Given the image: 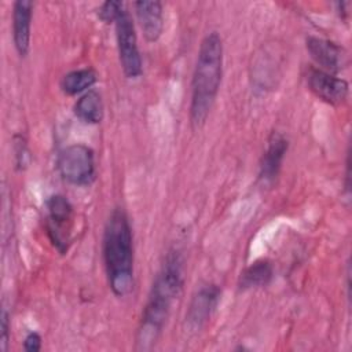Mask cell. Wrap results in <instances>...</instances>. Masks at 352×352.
<instances>
[{
    "label": "cell",
    "mask_w": 352,
    "mask_h": 352,
    "mask_svg": "<svg viewBox=\"0 0 352 352\" xmlns=\"http://www.w3.org/2000/svg\"><path fill=\"white\" fill-rule=\"evenodd\" d=\"M183 274V254L179 249L173 248L166 253L164 264L154 279L147 302L143 308L136 333L138 349H150L157 342L169 318L172 304L182 292L184 278Z\"/></svg>",
    "instance_id": "6da1fadb"
},
{
    "label": "cell",
    "mask_w": 352,
    "mask_h": 352,
    "mask_svg": "<svg viewBox=\"0 0 352 352\" xmlns=\"http://www.w3.org/2000/svg\"><path fill=\"white\" fill-rule=\"evenodd\" d=\"M223 78V41L217 32L208 33L198 50L191 81L190 124L201 129L217 98Z\"/></svg>",
    "instance_id": "7a4b0ae2"
},
{
    "label": "cell",
    "mask_w": 352,
    "mask_h": 352,
    "mask_svg": "<svg viewBox=\"0 0 352 352\" xmlns=\"http://www.w3.org/2000/svg\"><path fill=\"white\" fill-rule=\"evenodd\" d=\"M102 253L109 287L117 297L133 290V236L126 213L114 209L104 226Z\"/></svg>",
    "instance_id": "3957f363"
},
{
    "label": "cell",
    "mask_w": 352,
    "mask_h": 352,
    "mask_svg": "<svg viewBox=\"0 0 352 352\" xmlns=\"http://www.w3.org/2000/svg\"><path fill=\"white\" fill-rule=\"evenodd\" d=\"M56 168L63 180L73 186H88L96 175L95 153L82 143L65 147L56 160Z\"/></svg>",
    "instance_id": "277c9868"
},
{
    "label": "cell",
    "mask_w": 352,
    "mask_h": 352,
    "mask_svg": "<svg viewBox=\"0 0 352 352\" xmlns=\"http://www.w3.org/2000/svg\"><path fill=\"white\" fill-rule=\"evenodd\" d=\"M120 63L126 78H138L143 73V62L138 45V36L131 14L124 10L114 22Z\"/></svg>",
    "instance_id": "5b68a950"
},
{
    "label": "cell",
    "mask_w": 352,
    "mask_h": 352,
    "mask_svg": "<svg viewBox=\"0 0 352 352\" xmlns=\"http://www.w3.org/2000/svg\"><path fill=\"white\" fill-rule=\"evenodd\" d=\"M47 234L55 249L65 254L70 245V232L73 223V206L69 199L60 194L51 195L47 202Z\"/></svg>",
    "instance_id": "8992f818"
},
{
    "label": "cell",
    "mask_w": 352,
    "mask_h": 352,
    "mask_svg": "<svg viewBox=\"0 0 352 352\" xmlns=\"http://www.w3.org/2000/svg\"><path fill=\"white\" fill-rule=\"evenodd\" d=\"M221 290L214 283L202 285L194 294L188 304L184 316V329L188 333H198L210 319L213 311L216 309Z\"/></svg>",
    "instance_id": "52a82bcc"
},
{
    "label": "cell",
    "mask_w": 352,
    "mask_h": 352,
    "mask_svg": "<svg viewBox=\"0 0 352 352\" xmlns=\"http://www.w3.org/2000/svg\"><path fill=\"white\" fill-rule=\"evenodd\" d=\"M307 84L309 91L316 98L331 106L344 103L349 94V85L346 80L318 67H311L308 70Z\"/></svg>",
    "instance_id": "ba28073f"
},
{
    "label": "cell",
    "mask_w": 352,
    "mask_h": 352,
    "mask_svg": "<svg viewBox=\"0 0 352 352\" xmlns=\"http://www.w3.org/2000/svg\"><path fill=\"white\" fill-rule=\"evenodd\" d=\"M287 147L289 142L282 132H271L258 165V180L263 186L271 187L276 180Z\"/></svg>",
    "instance_id": "9c48e42d"
},
{
    "label": "cell",
    "mask_w": 352,
    "mask_h": 352,
    "mask_svg": "<svg viewBox=\"0 0 352 352\" xmlns=\"http://www.w3.org/2000/svg\"><path fill=\"white\" fill-rule=\"evenodd\" d=\"M305 47L309 56L319 66L318 69L336 74L346 65V54L344 48L330 40L309 36L305 40Z\"/></svg>",
    "instance_id": "30bf717a"
},
{
    "label": "cell",
    "mask_w": 352,
    "mask_h": 352,
    "mask_svg": "<svg viewBox=\"0 0 352 352\" xmlns=\"http://www.w3.org/2000/svg\"><path fill=\"white\" fill-rule=\"evenodd\" d=\"M33 1L18 0L12 6V40L19 56H26L30 50V28L33 16Z\"/></svg>",
    "instance_id": "8fae6325"
},
{
    "label": "cell",
    "mask_w": 352,
    "mask_h": 352,
    "mask_svg": "<svg viewBox=\"0 0 352 352\" xmlns=\"http://www.w3.org/2000/svg\"><path fill=\"white\" fill-rule=\"evenodd\" d=\"M138 22L147 41H157L164 30V12L160 1L140 0L133 4Z\"/></svg>",
    "instance_id": "7c38bea8"
},
{
    "label": "cell",
    "mask_w": 352,
    "mask_h": 352,
    "mask_svg": "<svg viewBox=\"0 0 352 352\" xmlns=\"http://www.w3.org/2000/svg\"><path fill=\"white\" fill-rule=\"evenodd\" d=\"M74 114L85 124H99L103 120V102L98 91L84 92L74 103Z\"/></svg>",
    "instance_id": "4fadbf2b"
},
{
    "label": "cell",
    "mask_w": 352,
    "mask_h": 352,
    "mask_svg": "<svg viewBox=\"0 0 352 352\" xmlns=\"http://www.w3.org/2000/svg\"><path fill=\"white\" fill-rule=\"evenodd\" d=\"M274 275L272 264L268 260H257L248 265L239 275L238 287L241 290L257 289L267 286Z\"/></svg>",
    "instance_id": "5bb4252c"
},
{
    "label": "cell",
    "mask_w": 352,
    "mask_h": 352,
    "mask_svg": "<svg viewBox=\"0 0 352 352\" xmlns=\"http://www.w3.org/2000/svg\"><path fill=\"white\" fill-rule=\"evenodd\" d=\"M98 81V74L91 67L77 69L66 73L60 80V89L66 95H77L89 91Z\"/></svg>",
    "instance_id": "9a60e30c"
},
{
    "label": "cell",
    "mask_w": 352,
    "mask_h": 352,
    "mask_svg": "<svg viewBox=\"0 0 352 352\" xmlns=\"http://www.w3.org/2000/svg\"><path fill=\"white\" fill-rule=\"evenodd\" d=\"M124 3L122 1H116V0H109L104 1L99 10L98 15L99 18L106 22V23H114L116 19L120 16V14L124 11Z\"/></svg>",
    "instance_id": "2e32d148"
},
{
    "label": "cell",
    "mask_w": 352,
    "mask_h": 352,
    "mask_svg": "<svg viewBox=\"0 0 352 352\" xmlns=\"http://www.w3.org/2000/svg\"><path fill=\"white\" fill-rule=\"evenodd\" d=\"M15 158H16V168L25 169L29 161V150L26 147V142L22 138H15Z\"/></svg>",
    "instance_id": "e0dca14e"
},
{
    "label": "cell",
    "mask_w": 352,
    "mask_h": 352,
    "mask_svg": "<svg viewBox=\"0 0 352 352\" xmlns=\"http://www.w3.org/2000/svg\"><path fill=\"white\" fill-rule=\"evenodd\" d=\"M41 337L36 331H30L23 340V349L26 352H37L41 349Z\"/></svg>",
    "instance_id": "ac0fdd59"
},
{
    "label": "cell",
    "mask_w": 352,
    "mask_h": 352,
    "mask_svg": "<svg viewBox=\"0 0 352 352\" xmlns=\"http://www.w3.org/2000/svg\"><path fill=\"white\" fill-rule=\"evenodd\" d=\"M8 333H10V323H8V314L6 309L1 311V334H0V348L3 352L7 351L8 345Z\"/></svg>",
    "instance_id": "d6986e66"
}]
</instances>
